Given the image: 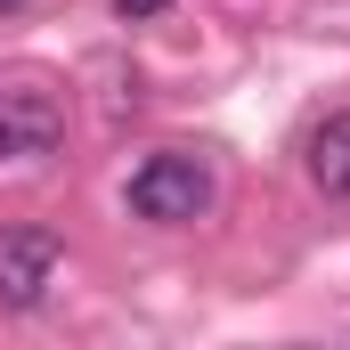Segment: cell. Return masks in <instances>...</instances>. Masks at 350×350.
Wrapping results in <instances>:
<instances>
[{"label":"cell","instance_id":"obj_4","mask_svg":"<svg viewBox=\"0 0 350 350\" xmlns=\"http://www.w3.org/2000/svg\"><path fill=\"white\" fill-rule=\"evenodd\" d=\"M310 187L318 196H350V106L310 131Z\"/></svg>","mask_w":350,"mask_h":350},{"label":"cell","instance_id":"obj_5","mask_svg":"<svg viewBox=\"0 0 350 350\" xmlns=\"http://www.w3.org/2000/svg\"><path fill=\"white\" fill-rule=\"evenodd\" d=\"M163 8H172V0H114V16H122V25H139V16H163Z\"/></svg>","mask_w":350,"mask_h":350},{"label":"cell","instance_id":"obj_6","mask_svg":"<svg viewBox=\"0 0 350 350\" xmlns=\"http://www.w3.org/2000/svg\"><path fill=\"white\" fill-rule=\"evenodd\" d=\"M0 8H25V0H0Z\"/></svg>","mask_w":350,"mask_h":350},{"label":"cell","instance_id":"obj_2","mask_svg":"<svg viewBox=\"0 0 350 350\" xmlns=\"http://www.w3.org/2000/svg\"><path fill=\"white\" fill-rule=\"evenodd\" d=\"M66 139V98L41 82H0V163H33Z\"/></svg>","mask_w":350,"mask_h":350},{"label":"cell","instance_id":"obj_1","mask_svg":"<svg viewBox=\"0 0 350 350\" xmlns=\"http://www.w3.org/2000/svg\"><path fill=\"white\" fill-rule=\"evenodd\" d=\"M131 212L139 220H204L212 212V163L204 155H187V147H163V155H147L139 172H131Z\"/></svg>","mask_w":350,"mask_h":350},{"label":"cell","instance_id":"obj_3","mask_svg":"<svg viewBox=\"0 0 350 350\" xmlns=\"http://www.w3.org/2000/svg\"><path fill=\"white\" fill-rule=\"evenodd\" d=\"M66 261L57 228H25V220H0V310H33L49 293V277Z\"/></svg>","mask_w":350,"mask_h":350}]
</instances>
